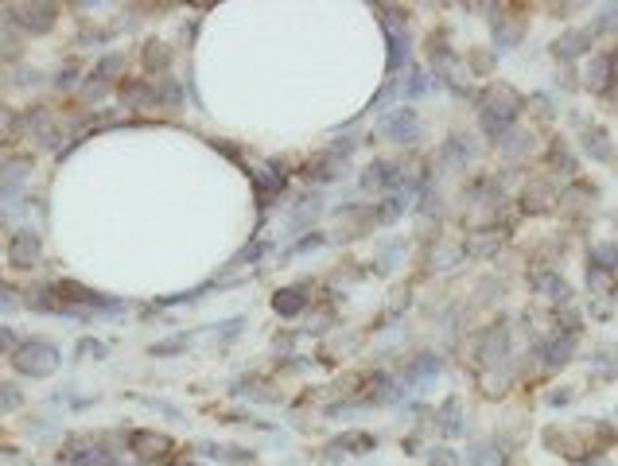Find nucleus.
<instances>
[{"mask_svg": "<svg viewBox=\"0 0 618 466\" xmlns=\"http://www.w3.org/2000/svg\"><path fill=\"white\" fill-rule=\"evenodd\" d=\"M12 365L20 373H28V377H51V373L59 369V350H55L51 342H43V338H31V342L16 346Z\"/></svg>", "mask_w": 618, "mask_h": 466, "instance_id": "nucleus-1", "label": "nucleus"}, {"mask_svg": "<svg viewBox=\"0 0 618 466\" xmlns=\"http://www.w3.org/2000/svg\"><path fill=\"white\" fill-rule=\"evenodd\" d=\"M8 261L16 264V269H36L39 264V237L31 229L16 233L12 237V249H8Z\"/></svg>", "mask_w": 618, "mask_h": 466, "instance_id": "nucleus-2", "label": "nucleus"}, {"mask_svg": "<svg viewBox=\"0 0 618 466\" xmlns=\"http://www.w3.org/2000/svg\"><path fill=\"white\" fill-rule=\"evenodd\" d=\"M129 447H133L140 459H160V455L171 447V439L160 435V431H133V435H129Z\"/></svg>", "mask_w": 618, "mask_h": 466, "instance_id": "nucleus-3", "label": "nucleus"}, {"mask_svg": "<svg viewBox=\"0 0 618 466\" xmlns=\"http://www.w3.org/2000/svg\"><path fill=\"white\" fill-rule=\"evenodd\" d=\"M20 23L28 31H36V36L51 31L55 28V4H23L20 8Z\"/></svg>", "mask_w": 618, "mask_h": 466, "instance_id": "nucleus-4", "label": "nucleus"}, {"mask_svg": "<svg viewBox=\"0 0 618 466\" xmlns=\"http://www.w3.org/2000/svg\"><path fill=\"white\" fill-rule=\"evenodd\" d=\"M385 132H389L393 140H412L416 136V116H412V109H397L385 121Z\"/></svg>", "mask_w": 618, "mask_h": 466, "instance_id": "nucleus-5", "label": "nucleus"}, {"mask_svg": "<svg viewBox=\"0 0 618 466\" xmlns=\"http://www.w3.org/2000/svg\"><path fill=\"white\" fill-rule=\"evenodd\" d=\"M533 284H537L541 291H545L548 299H556V303H568V299H572V288H568L564 280L556 276V272H541V276L533 280Z\"/></svg>", "mask_w": 618, "mask_h": 466, "instance_id": "nucleus-6", "label": "nucleus"}, {"mask_svg": "<svg viewBox=\"0 0 618 466\" xmlns=\"http://www.w3.org/2000/svg\"><path fill=\"white\" fill-rule=\"evenodd\" d=\"M16 140H20V116L0 105V144H16Z\"/></svg>", "mask_w": 618, "mask_h": 466, "instance_id": "nucleus-7", "label": "nucleus"}, {"mask_svg": "<svg viewBox=\"0 0 618 466\" xmlns=\"http://www.w3.org/2000/svg\"><path fill=\"white\" fill-rule=\"evenodd\" d=\"M494 245H502V233H498V229H482L479 237H471V241H467V253L486 256V253H494Z\"/></svg>", "mask_w": 618, "mask_h": 466, "instance_id": "nucleus-8", "label": "nucleus"}, {"mask_svg": "<svg viewBox=\"0 0 618 466\" xmlns=\"http://www.w3.org/2000/svg\"><path fill=\"white\" fill-rule=\"evenodd\" d=\"M273 307H276L280 315H300V311H303V296H300L296 288H284V291H276Z\"/></svg>", "mask_w": 618, "mask_h": 466, "instance_id": "nucleus-9", "label": "nucleus"}, {"mask_svg": "<svg viewBox=\"0 0 618 466\" xmlns=\"http://www.w3.org/2000/svg\"><path fill=\"white\" fill-rule=\"evenodd\" d=\"M482 362H486V365L506 362V330H490V338H486V350H482Z\"/></svg>", "mask_w": 618, "mask_h": 466, "instance_id": "nucleus-10", "label": "nucleus"}, {"mask_svg": "<svg viewBox=\"0 0 618 466\" xmlns=\"http://www.w3.org/2000/svg\"><path fill=\"white\" fill-rule=\"evenodd\" d=\"M611 63H614V58L611 55H599V58H591V66H587V82H591V86H607V74H611Z\"/></svg>", "mask_w": 618, "mask_h": 466, "instance_id": "nucleus-11", "label": "nucleus"}, {"mask_svg": "<svg viewBox=\"0 0 618 466\" xmlns=\"http://www.w3.org/2000/svg\"><path fill=\"white\" fill-rule=\"evenodd\" d=\"M31 129H36L39 136L47 140V144H55V140H59V129H55V116H51V113H43V109H39V113H31Z\"/></svg>", "mask_w": 618, "mask_h": 466, "instance_id": "nucleus-12", "label": "nucleus"}, {"mask_svg": "<svg viewBox=\"0 0 618 466\" xmlns=\"http://www.w3.org/2000/svg\"><path fill=\"white\" fill-rule=\"evenodd\" d=\"M55 291H59V296H67V299H74V303H94V291H90V288H82V284H74V280H63V284L59 288H55Z\"/></svg>", "mask_w": 618, "mask_h": 466, "instance_id": "nucleus-13", "label": "nucleus"}, {"mask_svg": "<svg viewBox=\"0 0 618 466\" xmlns=\"http://www.w3.org/2000/svg\"><path fill=\"white\" fill-rule=\"evenodd\" d=\"M70 462H74V466H109L105 451H97V447H86V451H70Z\"/></svg>", "mask_w": 618, "mask_h": 466, "instance_id": "nucleus-14", "label": "nucleus"}, {"mask_svg": "<svg viewBox=\"0 0 618 466\" xmlns=\"http://www.w3.org/2000/svg\"><path fill=\"white\" fill-rule=\"evenodd\" d=\"M587 39H591V31H572V36H564V39L556 43V51H560V55H575V51H583L580 43H587Z\"/></svg>", "mask_w": 618, "mask_h": 466, "instance_id": "nucleus-15", "label": "nucleus"}, {"mask_svg": "<svg viewBox=\"0 0 618 466\" xmlns=\"http://www.w3.org/2000/svg\"><path fill=\"white\" fill-rule=\"evenodd\" d=\"M20 179H23V163H8V168H0V195H8Z\"/></svg>", "mask_w": 618, "mask_h": 466, "instance_id": "nucleus-16", "label": "nucleus"}, {"mask_svg": "<svg viewBox=\"0 0 618 466\" xmlns=\"http://www.w3.org/2000/svg\"><path fill=\"white\" fill-rule=\"evenodd\" d=\"M603 140H607V136H603V132H599V129H591L587 136H583V144H587V152H595V160H607V156H611V148H607Z\"/></svg>", "mask_w": 618, "mask_h": 466, "instance_id": "nucleus-17", "label": "nucleus"}, {"mask_svg": "<svg viewBox=\"0 0 618 466\" xmlns=\"http://www.w3.org/2000/svg\"><path fill=\"white\" fill-rule=\"evenodd\" d=\"M121 66H125V58H121V55H105V58H102V63H97V70H94V78H113V74H117V70H121Z\"/></svg>", "mask_w": 618, "mask_h": 466, "instance_id": "nucleus-18", "label": "nucleus"}, {"mask_svg": "<svg viewBox=\"0 0 618 466\" xmlns=\"http://www.w3.org/2000/svg\"><path fill=\"white\" fill-rule=\"evenodd\" d=\"M335 447H354V451H374V435H346V439H339Z\"/></svg>", "mask_w": 618, "mask_h": 466, "instance_id": "nucleus-19", "label": "nucleus"}, {"mask_svg": "<svg viewBox=\"0 0 618 466\" xmlns=\"http://www.w3.org/2000/svg\"><path fill=\"white\" fill-rule=\"evenodd\" d=\"M144 63L152 66H168V51H163V43H148V51H144Z\"/></svg>", "mask_w": 618, "mask_h": 466, "instance_id": "nucleus-20", "label": "nucleus"}, {"mask_svg": "<svg viewBox=\"0 0 618 466\" xmlns=\"http://www.w3.org/2000/svg\"><path fill=\"white\" fill-rule=\"evenodd\" d=\"M0 408H20V393H16V385H0Z\"/></svg>", "mask_w": 618, "mask_h": 466, "instance_id": "nucleus-21", "label": "nucleus"}, {"mask_svg": "<svg viewBox=\"0 0 618 466\" xmlns=\"http://www.w3.org/2000/svg\"><path fill=\"white\" fill-rule=\"evenodd\" d=\"M175 350H183V342H179V338H175V342H160V346L152 350V354H175Z\"/></svg>", "mask_w": 618, "mask_h": 466, "instance_id": "nucleus-22", "label": "nucleus"}, {"mask_svg": "<svg viewBox=\"0 0 618 466\" xmlns=\"http://www.w3.org/2000/svg\"><path fill=\"white\" fill-rule=\"evenodd\" d=\"M82 354H105L102 342H82Z\"/></svg>", "mask_w": 618, "mask_h": 466, "instance_id": "nucleus-23", "label": "nucleus"}, {"mask_svg": "<svg viewBox=\"0 0 618 466\" xmlns=\"http://www.w3.org/2000/svg\"><path fill=\"white\" fill-rule=\"evenodd\" d=\"M4 346H12V335H8V330H0V350H4Z\"/></svg>", "mask_w": 618, "mask_h": 466, "instance_id": "nucleus-24", "label": "nucleus"}]
</instances>
